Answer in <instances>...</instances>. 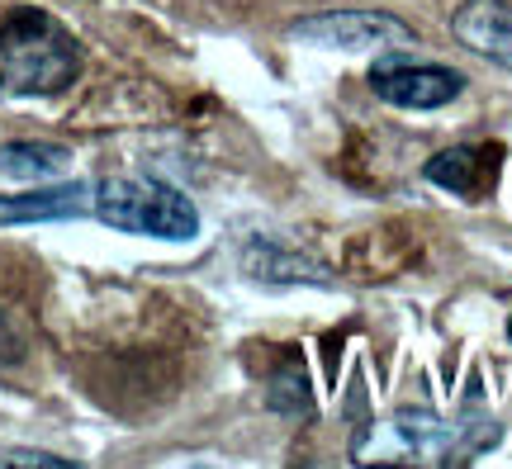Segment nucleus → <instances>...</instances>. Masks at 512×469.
Returning a JSON list of instances; mask_svg holds the SVG:
<instances>
[{
  "label": "nucleus",
  "instance_id": "f8f14e48",
  "mask_svg": "<svg viewBox=\"0 0 512 469\" xmlns=\"http://www.w3.org/2000/svg\"><path fill=\"white\" fill-rule=\"evenodd\" d=\"M508 332H512V323H508Z\"/></svg>",
  "mask_w": 512,
  "mask_h": 469
},
{
  "label": "nucleus",
  "instance_id": "423d86ee",
  "mask_svg": "<svg viewBox=\"0 0 512 469\" xmlns=\"http://www.w3.org/2000/svg\"><path fill=\"white\" fill-rule=\"evenodd\" d=\"M451 34L460 48L489 57L494 67L512 72V0H470L451 19Z\"/></svg>",
  "mask_w": 512,
  "mask_h": 469
},
{
  "label": "nucleus",
  "instance_id": "6e6552de",
  "mask_svg": "<svg viewBox=\"0 0 512 469\" xmlns=\"http://www.w3.org/2000/svg\"><path fill=\"white\" fill-rule=\"evenodd\" d=\"M242 266L261 280V285H328L332 275L299 252H285L280 242H247Z\"/></svg>",
  "mask_w": 512,
  "mask_h": 469
},
{
  "label": "nucleus",
  "instance_id": "9d476101",
  "mask_svg": "<svg viewBox=\"0 0 512 469\" xmlns=\"http://www.w3.org/2000/svg\"><path fill=\"white\" fill-rule=\"evenodd\" d=\"M67 162H72V152L57 143H5L0 147V171H5V176L43 181V176H57Z\"/></svg>",
  "mask_w": 512,
  "mask_h": 469
},
{
  "label": "nucleus",
  "instance_id": "1a4fd4ad",
  "mask_svg": "<svg viewBox=\"0 0 512 469\" xmlns=\"http://www.w3.org/2000/svg\"><path fill=\"white\" fill-rule=\"evenodd\" d=\"M494 147H446L427 162V181L456 195H479L484 185L494 181V171H484V162H494Z\"/></svg>",
  "mask_w": 512,
  "mask_h": 469
},
{
  "label": "nucleus",
  "instance_id": "f257e3e1",
  "mask_svg": "<svg viewBox=\"0 0 512 469\" xmlns=\"http://www.w3.org/2000/svg\"><path fill=\"white\" fill-rule=\"evenodd\" d=\"M81 76V43L43 10L0 24V95H62Z\"/></svg>",
  "mask_w": 512,
  "mask_h": 469
},
{
  "label": "nucleus",
  "instance_id": "f03ea898",
  "mask_svg": "<svg viewBox=\"0 0 512 469\" xmlns=\"http://www.w3.org/2000/svg\"><path fill=\"white\" fill-rule=\"evenodd\" d=\"M100 223L119 233H143L162 242H190L200 233V209L157 176H110L95 185V209Z\"/></svg>",
  "mask_w": 512,
  "mask_h": 469
},
{
  "label": "nucleus",
  "instance_id": "9b49d317",
  "mask_svg": "<svg viewBox=\"0 0 512 469\" xmlns=\"http://www.w3.org/2000/svg\"><path fill=\"white\" fill-rule=\"evenodd\" d=\"M0 465H67L62 455H43V451H5Z\"/></svg>",
  "mask_w": 512,
  "mask_h": 469
},
{
  "label": "nucleus",
  "instance_id": "20e7f679",
  "mask_svg": "<svg viewBox=\"0 0 512 469\" xmlns=\"http://www.w3.org/2000/svg\"><path fill=\"white\" fill-rule=\"evenodd\" d=\"M370 91L380 95L384 105H399V109H441L465 91V76L456 67L380 57V62H370Z\"/></svg>",
  "mask_w": 512,
  "mask_h": 469
},
{
  "label": "nucleus",
  "instance_id": "7ed1b4c3",
  "mask_svg": "<svg viewBox=\"0 0 512 469\" xmlns=\"http://www.w3.org/2000/svg\"><path fill=\"white\" fill-rule=\"evenodd\" d=\"M290 38L294 43H313V48H332V53H361V57L418 48V34L403 19L384 15V10H323V15L294 19Z\"/></svg>",
  "mask_w": 512,
  "mask_h": 469
},
{
  "label": "nucleus",
  "instance_id": "39448f33",
  "mask_svg": "<svg viewBox=\"0 0 512 469\" xmlns=\"http://www.w3.org/2000/svg\"><path fill=\"white\" fill-rule=\"evenodd\" d=\"M394 441L403 460H427V465H465L475 446H489L494 436H465L460 422H437L432 413H399L394 417Z\"/></svg>",
  "mask_w": 512,
  "mask_h": 469
},
{
  "label": "nucleus",
  "instance_id": "0eeeda50",
  "mask_svg": "<svg viewBox=\"0 0 512 469\" xmlns=\"http://www.w3.org/2000/svg\"><path fill=\"white\" fill-rule=\"evenodd\" d=\"M95 209V185H48L29 195H0V228L10 223H53V218H81Z\"/></svg>",
  "mask_w": 512,
  "mask_h": 469
}]
</instances>
